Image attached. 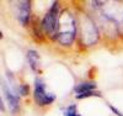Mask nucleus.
<instances>
[{
    "label": "nucleus",
    "mask_w": 123,
    "mask_h": 116,
    "mask_svg": "<svg viewBox=\"0 0 123 116\" xmlns=\"http://www.w3.org/2000/svg\"><path fill=\"white\" fill-rule=\"evenodd\" d=\"M75 20L74 16L69 11L63 13L59 16L58 20V27H57V36L55 38L60 42L62 45H70L75 38Z\"/></svg>",
    "instance_id": "nucleus-1"
},
{
    "label": "nucleus",
    "mask_w": 123,
    "mask_h": 116,
    "mask_svg": "<svg viewBox=\"0 0 123 116\" xmlns=\"http://www.w3.org/2000/svg\"><path fill=\"white\" fill-rule=\"evenodd\" d=\"M58 3H53L52 7H50L47 14L44 15L42 20V30L49 36L55 37L57 36V27H58Z\"/></svg>",
    "instance_id": "nucleus-2"
},
{
    "label": "nucleus",
    "mask_w": 123,
    "mask_h": 116,
    "mask_svg": "<svg viewBox=\"0 0 123 116\" xmlns=\"http://www.w3.org/2000/svg\"><path fill=\"white\" fill-rule=\"evenodd\" d=\"M102 7V14L106 16L108 20L113 22L123 24V5L117 1H105L101 3Z\"/></svg>",
    "instance_id": "nucleus-3"
},
{
    "label": "nucleus",
    "mask_w": 123,
    "mask_h": 116,
    "mask_svg": "<svg viewBox=\"0 0 123 116\" xmlns=\"http://www.w3.org/2000/svg\"><path fill=\"white\" fill-rule=\"evenodd\" d=\"M81 37L86 46L94 45L98 38V31L94 24V21L89 17H85L81 21Z\"/></svg>",
    "instance_id": "nucleus-4"
},
{
    "label": "nucleus",
    "mask_w": 123,
    "mask_h": 116,
    "mask_svg": "<svg viewBox=\"0 0 123 116\" xmlns=\"http://www.w3.org/2000/svg\"><path fill=\"white\" fill-rule=\"evenodd\" d=\"M35 100L38 105H49L55 100L54 94H49L46 91L44 83L39 78L35 80Z\"/></svg>",
    "instance_id": "nucleus-5"
},
{
    "label": "nucleus",
    "mask_w": 123,
    "mask_h": 116,
    "mask_svg": "<svg viewBox=\"0 0 123 116\" xmlns=\"http://www.w3.org/2000/svg\"><path fill=\"white\" fill-rule=\"evenodd\" d=\"M3 90H4V94H5V99L7 101V105L9 108L11 109V111H17L18 109V102H20V99L17 96V94H15L14 90H10V88L6 85H3Z\"/></svg>",
    "instance_id": "nucleus-6"
},
{
    "label": "nucleus",
    "mask_w": 123,
    "mask_h": 116,
    "mask_svg": "<svg viewBox=\"0 0 123 116\" xmlns=\"http://www.w3.org/2000/svg\"><path fill=\"white\" fill-rule=\"evenodd\" d=\"M30 7H31V3L30 1H20L18 3V21L21 22L22 26H26L28 24L30 20Z\"/></svg>",
    "instance_id": "nucleus-7"
},
{
    "label": "nucleus",
    "mask_w": 123,
    "mask_h": 116,
    "mask_svg": "<svg viewBox=\"0 0 123 116\" xmlns=\"http://www.w3.org/2000/svg\"><path fill=\"white\" fill-rule=\"evenodd\" d=\"M27 61H28V64L31 66V68H32V70H35V72L41 70L39 69L41 68V58H39L38 52L30 49L27 52Z\"/></svg>",
    "instance_id": "nucleus-8"
},
{
    "label": "nucleus",
    "mask_w": 123,
    "mask_h": 116,
    "mask_svg": "<svg viewBox=\"0 0 123 116\" xmlns=\"http://www.w3.org/2000/svg\"><path fill=\"white\" fill-rule=\"evenodd\" d=\"M94 89H96V84L92 83V82H86V83H81V84H79V85H76L74 91L79 95V94H83V93L92 91Z\"/></svg>",
    "instance_id": "nucleus-9"
},
{
    "label": "nucleus",
    "mask_w": 123,
    "mask_h": 116,
    "mask_svg": "<svg viewBox=\"0 0 123 116\" xmlns=\"http://www.w3.org/2000/svg\"><path fill=\"white\" fill-rule=\"evenodd\" d=\"M64 114H65V116H80V115L76 112L75 105H70L69 108H67L65 111H64Z\"/></svg>",
    "instance_id": "nucleus-10"
},
{
    "label": "nucleus",
    "mask_w": 123,
    "mask_h": 116,
    "mask_svg": "<svg viewBox=\"0 0 123 116\" xmlns=\"http://www.w3.org/2000/svg\"><path fill=\"white\" fill-rule=\"evenodd\" d=\"M92 95H100L98 93H94V91H87V93H83V94H79V95H76L78 99H84V98H87V96H92Z\"/></svg>",
    "instance_id": "nucleus-11"
},
{
    "label": "nucleus",
    "mask_w": 123,
    "mask_h": 116,
    "mask_svg": "<svg viewBox=\"0 0 123 116\" xmlns=\"http://www.w3.org/2000/svg\"><path fill=\"white\" fill-rule=\"evenodd\" d=\"M20 94H21V95H27L28 94V85L27 84H22V85L20 87Z\"/></svg>",
    "instance_id": "nucleus-12"
},
{
    "label": "nucleus",
    "mask_w": 123,
    "mask_h": 116,
    "mask_svg": "<svg viewBox=\"0 0 123 116\" xmlns=\"http://www.w3.org/2000/svg\"><path fill=\"white\" fill-rule=\"evenodd\" d=\"M108 108H110V110H111L112 112H115L116 115H118V116H123V114H122L119 110H117V109L113 106V105H110V104H108Z\"/></svg>",
    "instance_id": "nucleus-13"
}]
</instances>
